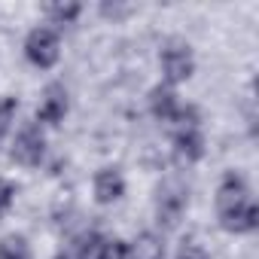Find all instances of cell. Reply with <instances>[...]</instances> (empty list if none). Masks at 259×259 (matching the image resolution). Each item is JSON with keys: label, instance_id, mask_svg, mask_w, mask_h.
<instances>
[{"label": "cell", "instance_id": "obj_17", "mask_svg": "<svg viewBox=\"0 0 259 259\" xmlns=\"http://www.w3.org/2000/svg\"><path fill=\"white\" fill-rule=\"evenodd\" d=\"M101 259H128V247L116 238H107L104 241V256Z\"/></svg>", "mask_w": 259, "mask_h": 259}, {"label": "cell", "instance_id": "obj_15", "mask_svg": "<svg viewBox=\"0 0 259 259\" xmlns=\"http://www.w3.org/2000/svg\"><path fill=\"white\" fill-rule=\"evenodd\" d=\"M13 201H16V186H13L7 177H0V220L10 213Z\"/></svg>", "mask_w": 259, "mask_h": 259}, {"label": "cell", "instance_id": "obj_3", "mask_svg": "<svg viewBox=\"0 0 259 259\" xmlns=\"http://www.w3.org/2000/svg\"><path fill=\"white\" fill-rule=\"evenodd\" d=\"M189 207V186L180 177H168L156 192V220L162 229H174Z\"/></svg>", "mask_w": 259, "mask_h": 259}, {"label": "cell", "instance_id": "obj_10", "mask_svg": "<svg viewBox=\"0 0 259 259\" xmlns=\"http://www.w3.org/2000/svg\"><path fill=\"white\" fill-rule=\"evenodd\" d=\"M128 247V259H165V238L156 232H141Z\"/></svg>", "mask_w": 259, "mask_h": 259}, {"label": "cell", "instance_id": "obj_11", "mask_svg": "<svg viewBox=\"0 0 259 259\" xmlns=\"http://www.w3.org/2000/svg\"><path fill=\"white\" fill-rule=\"evenodd\" d=\"M0 259H31L28 238L25 235H7V238H0Z\"/></svg>", "mask_w": 259, "mask_h": 259}, {"label": "cell", "instance_id": "obj_16", "mask_svg": "<svg viewBox=\"0 0 259 259\" xmlns=\"http://www.w3.org/2000/svg\"><path fill=\"white\" fill-rule=\"evenodd\" d=\"M177 259H210V256H207V250H204L195 238H189V241H183V247H180Z\"/></svg>", "mask_w": 259, "mask_h": 259}, {"label": "cell", "instance_id": "obj_12", "mask_svg": "<svg viewBox=\"0 0 259 259\" xmlns=\"http://www.w3.org/2000/svg\"><path fill=\"white\" fill-rule=\"evenodd\" d=\"M16 110H19V101L13 95H0V147H4L10 128H13V119H16Z\"/></svg>", "mask_w": 259, "mask_h": 259}, {"label": "cell", "instance_id": "obj_13", "mask_svg": "<svg viewBox=\"0 0 259 259\" xmlns=\"http://www.w3.org/2000/svg\"><path fill=\"white\" fill-rule=\"evenodd\" d=\"M43 13H46V19H52V25H70L82 13V7L79 4H49Z\"/></svg>", "mask_w": 259, "mask_h": 259}, {"label": "cell", "instance_id": "obj_1", "mask_svg": "<svg viewBox=\"0 0 259 259\" xmlns=\"http://www.w3.org/2000/svg\"><path fill=\"white\" fill-rule=\"evenodd\" d=\"M217 220L232 235H247L259 226V207L250 198V186L235 171H229L217 186Z\"/></svg>", "mask_w": 259, "mask_h": 259}, {"label": "cell", "instance_id": "obj_14", "mask_svg": "<svg viewBox=\"0 0 259 259\" xmlns=\"http://www.w3.org/2000/svg\"><path fill=\"white\" fill-rule=\"evenodd\" d=\"M104 241H107V238H101V235H89V238L79 244L76 259H101V256H104Z\"/></svg>", "mask_w": 259, "mask_h": 259}, {"label": "cell", "instance_id": "obj_5", "mask_svg": "<svg viewBox=\"0 0 259 259\" xmlns=\"http://www.w3.org/2000/svg\"><path fill=\"white\" fill-rule=\"evenodd\" d=\"M13 162L22 165V168H37L46 156V135H43V128L37 122H25L19 128V135L13 141V150H10Z\"/></svg>", "mask_w": 259, "mask_h": 259}, {"label": "cell", "instance_id": "obj_8", "mask_svg": "<svg viewBox=\"0 0 259 259\" xmlns=\"http://www.w3.org/2000/svg\"><path fill=\"white\" fill-rule=\"evenodd\" d=\"M92 189H95V201L98 204H116L125 195V177H122L119 168H101L95 174Z\"/></svg>", "mask_w": 259, "mask_h": 259}, {"label": "cell", "instance_id": "obj_7", "mask_svg": "<svg viewBox=\"0 0 259 259\" xmlns=\"http://www.w3.org/2000/svg\"><path fill=\"white\" fill-rule=\"evenodd\" d=\"M70 110V98H67V89L61 82H49L43 89V98H40V107H37V122L43 125H58L64 122Z\"/></svg>", "mask_w": 259, "mask_h": 259}, {"label": "cell", "instance_id": "obj_6", "mask_svg": "<svg viewBox=\"0 0 259 259\" xmlns=\"http://www.w3.org/2000/svg\"><path fill=\"white\" fill-rule=\"evenodd\" d=\"M25 55L34 67L40 70H49L58 64L61 58V40H58V31L52 28H34L25 40Z\"/></svg>", "mask_w": 259, "mask_h": 259}, {"label": "cell", "instance_id": "obj_2", "mask_svg": "<svg viewBox=\"0 0 259 259\" xmlns=\"http://www.w3.org/2000/svg\"><path fill=\"white\" fill-rule=\"evenodd\" d=\"M174 128V150L183 162H198L204 156V135H201V119L195 107H180V113L171 122Z\"/></svg>", "mask_w": 259, "mask_h": 259}, {"label": "cell", "instance_id": "obj_4", "mask_svg": "<svg viewBox=\"0 0 259 259\" xmlns=\"http://www.w3.org/2000/svg\"><path fill=\"white\" fill-rule=\"evenodd\" d=\"M159 67L165 76V85H180L195 73V55L186 40H168L159 52Z\"/></svg>", "mask_w": 259, "mask_h": 259}, {"label": "cell", "instance_id": "obj_9", "mask_svg": "<svg viewBox=\"0 0 259 259\" xmlns=\"http://www.w3.org/2000/svg\"><path fill=\"white\" fill-rule=\"evenodd\" d=\"M180 98H177V92L171 89V85H156L153 92H150V113L159 119V122H165V125H171L174 122V116L180 113Z\"/></svg>", "mask_w": 259, "mask_h": 259}]
</instances>
